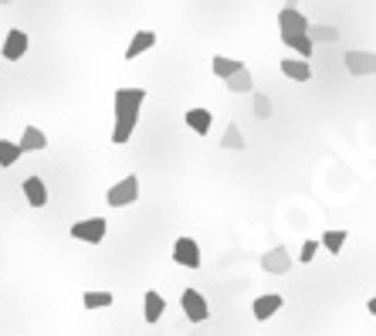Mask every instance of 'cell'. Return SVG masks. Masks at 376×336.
I'll use <instances>...</instances> for the list:
<instances>
[{
	"label": "cell",
	"instance_id": "e0dca14e",
	"mask_svg": "<svg viewBox=\"0 0 376 336\" xmlns=\"http://www.w3.org/2000/svg\"><path fill=\"white\" fill-rule=\"evenodd\" d=\"M241 68H245V61L227 58V55H214V58H210V72H214L221 82H227L234 72H241Z\"/></svg>",
	"mask_w": 376,
	"mask_h": 336
},
{
	"label": "cell",
	"instance_id": "6da1fadb",
	"mask_svg": "<svg viewBox=\"0 0 376 336\" xmlns=\"http://www.w3.org/2000/svg\"><path fill=\"white\" fill-rule=\"evenodd\" d=\"M146 102V89H115L112 105H115V126H112V143L126 146L139 126V112Z\"/></svg>",
	"mask_w": 376,
	"mask_h": 336
},
{
	"label": "cell",
	"instance_id": "52a82bcc",
	"mask_svg": "<svg viewBox=\"0 0 376 336\" xmlns=\"http://www.w3.org/2000/svg\"><path fill=\"white\" fill-rule=\"evenodd\" d=\"M180 306H183V316L190 319V323H207L210 319V302L204 299V292H197V289H183L180 292Z\"/></svg>",
	"mask_w": 376,
	"mask_h": 336
},
{
	"label": "cell",
	"instance_id": "7402d4cb",
	"mask_svg": "<svg viewBox=\"0 0 376 336\" xmlns=\"http://www.w3.org/2000/svg\"><path fill=\"white\" fill-rule=\"evenodd\" d=\"M221 146H224V150H238V153H241V150L247 146V143H245V133H241V126H238V122H231V126L224 129Z\"/></svg>",
	"mask_w": 376,
	"mask_h": 336
},
{
	"label": "cell",
	"instance_id": "7c38bea8",
	"mask_svg": "<svg viewBox=\"0 0 376 336\" xmlns=\"http://www.w3.org/2000/svg\"><path fill=\"white\" fill-rule=\"evenodd\" d=\"M282 75L292 82H312V65L305 58H299V55H288V58H282Z\"/></svg>",
	"mask_w": 376,
	"mask_h": 336
},
{
	"label": "cell",
	"instance_id": "4fadbf2b",
	"mask_svg": "<svg viewBox=\"0 0 376 336\" xmlns=\"http://www.w3.org/2000/svg\"><path fill=\"white\" fill-rule=\"evenodd\" d=\"M150 48H156V31H150V27L136 31V34H132V41L126 44V61L139 58V55H146Z\"/></svg>",
	"mask_w": 376,
	"mask_h": 336
},
{
	"label": "cell",
	"instance_id": "9c48e42d",
	"mask_svg": "<svg viewBox=\"0 0 376 336\" xmlns=\"http://www.w3.org/2000/svg\"><path fill=\"white\" fill-rule=\"evenodd\" d=\"M27 48H31L27 31L11 27V31H7V38H4V44H0V55H4V61H20L24 55H27Z\"/></svg>",
	"mask_w": 376,
	"mask_h": 336
},
{
	"label": "cell",
	"instance_id": "83f0119b",
	"mask_svg": "<svg viewBox=\"0 0 376 336\" xmlns=\"http://www.w3.org/2000/svg\"><path fill=\"white\" fill-rule=\"evenodd\" d=\"M0 4H14V0H0Z\"/></svg>",
	"mask_w": 376,
	"mask_h": 336
},
{
	"label": "cell",
	"instance_id": "d4e9b609",
	"mask_svg": "<svg viewBox=\"0 0 376 336\" xmlns=\"http://www.w3.org/2000/svg\"><path fill=\"white\" fill-rule=\"evenodd\" d=\"M319 245H322V241H316V238H309V241L302 245V252H299V261H302V265L316 261V255H319Z\"/></svg>",
	"mask_w": 376,
	"mask_h": 336
},
{
	"label": "cell",
	"instance_id": "8992f818",
	"mask_svg": "<svg viewBox=\"0 0 376 336\" xmlns=\"http://www.w3.org/2000/svg\"><path fill=\"white\" fill-rule=\"evenodd\" d=\"M342 65L349 75L356 79H366V75H376V51H363V48H349L342 55Z\"/></svg>",
	"mask_w": 376,
	"mask_h": 336
},
{
	"label": "cell",
	"instance_id": "2e32d148",
	"mask_svg": "<svg viewBox=\"0 0 376 336\" xmlns=\"http://www.w3.org/2000/svg\"><path fill=\"white\" fill-rule=\"evenodd\" d=\"M20 150H24V153H41V150H48V136L41 133L38 126H24V133H20Z\"/></svg>",
	"mask_w": 376,
	"mask_h": 336
},
{
	"label": "cell",
	"instance_id": "d6986e66",
	"mask_svg": "<svg viewBox=\"0 0 376 336\" xmlns=\"http://www.w3.org/2000/svg\"><path fill=\"white\" fill-rule=\"evenodd\" d=\"M112 302H115V296L109 292V289H102V292H98V289H89V292L82 296V306H85L89 313H98V309H109Z\"/></svg>",
	"mask_w": 376,
	"mask_h": 336
},
{
	"label": "cell",
	"instance_id": "7a4b0ae2",
	"mask_svg": "<svg viewBox=\"0 0 376 336\" xmlns=\"http://www.w3.org/2000/svg\"><path fill=\"white\" fill-rule=\"evenodd\" d=\"M309 18L302 14L299 7H282V14H278V34H282V44L292 51V55H299V58H312V51H316V41L309 38Z\"/></svg>",
	"mask_w": 376,
	"mask_h": 336
},
{
	"label": "cell",
	"instance_id": "277c9868",
	"mask_svg": "<svg viewBox=\"0 0 376 336\" xmlns=\"http://www.w3.org/2000/svg\"><path fill=\"white\" fill-rule=\"evenodd\" d=\"M68 235L75 241H85V245H102L105 235H109V221L105 218H82L68 228Z\"/></svg>",
	"mask_w": 376,
	"mask_h": 336
},
{
	"label": "cell",
	"instance_id": "5bb4252c",
	"mask_svg": "<svg viewBox=\"0 0 376 336\" xmlns=\"http://www.w3.org/2000/svg\"><path fill=\"white\" fill-rule=\"evenodd\" d=\"M163 313H167V299L160 296L156 289H150V292L143 296V319H146L150 326H156V323L163 319Z\"/></svg>",
	"mask_w": 376,
	"mask_h": 336
},
{
	"label": "cell",
	"instance_id": "8fae6325",
	"mask_svg": "<svg viewBox=\"0 0 376 336\" xmlns=\"http://www.w3.org/2000/svg\"><path fill=\"white\" fill-rule=\"evenodd\" d=\"M285 306V296L282 292H264V296L254 299V306H251V313H254V319L258 323H264V319H271L278 309Z\"/></svg>",
	"mask_w": 376,
	"mask_h": 336
},
{
	"label": "cell",
	"instance_id": "ffe728a7",
	"mask_svg": "<svg viewBox=\"0 0 376 336\" xmlns=\"http://www.w3.org/2000/svg\"><path fill=\"white\" fill-rule=\"evenodd\" d=\"M346 238H349V231L346 228H332V231H322V248L329 252V255H339L342 248H346Z\"/></svg>",
	"mask_w": 376,
	"mask_h": 336
},
{
	"label": "cell",
	"instance_id": "30bf717a",
	"mask_svg": "<svg viewBox=\"0 0 376 336\" xmlns=\"http://www.w3.org/2000/svg\"><path fill=\"white\" fill-rule=\"evenodd\" d=\"M183 122H187V129H193L197 136H210V129H214V112L204 109V105H193L183 112Z\"/></svg>",
	"mask_w": 376,
	"mask_h": 336
},
{
	"label": "cell",
	"instance_id": "484cf974",
	"mask_svg": "<svg viewBox=\"0 0 376 336\" xmlns=\"http://www.w3.org/2000/svg\"><path fill=\"white\" fill-rule=\"evenodd\" d=\"M366 313H370V316H376V296H370V302H366Z\"/></svg>",
	"mask_w": 376,
	"mask_h": 336
},
{
	"label": "cell",
	"instance_id": "5b68a950",
	"mask_svg": "<svg viewBox=\"0 0 376 336\" xmlns=\"http://www.w3.org/2000/svg\"><path fill=\"white\" fill-rule=\"evenodd\" d=\"M173 261L180 265V269H190V272H197L200 265H204V255H200V245H197V238L190 235H180L173 241Z\"/></svg>",
	"mask_w": 376,
	"mask_h": 336
},
{
	"label": "cell",
	"instance_id": "cb8c5ba5",
	"mask_svg": "<svg viewBox=\"0 0 376 336\" xmlns=\"http://www.w3.org/2000/svg\"><path fill=\"white\" fill-rule=\"evenodd\" d=\"M251 109H254V116L258 119H271V99L264 96V92H251Z\"/></svg>",
	"mask_w": 376,
	"mask_h": 336
},
{
	"label": "cell",
	"instance_id": "3957f363",
	"mask_svg": "<svg viewBox=\"0 0 376 336\" xmlns=\"http://www.w3.org/2000/svg\"><path fill=\"white\" fill-rule=\"evenodd\" d=\"M136 200H139V177H136V174L115 180L112 187L105 190V204H109L112 211H122V207H129Z\"/></svg>",
	"mask_w": 376,
	"mask_h": 336
},
{
	"label": "cell",
	"instance_id": "4316f807",
	"mask_svg": "<svg viewBox=\"0 0 376 336\" xmlns=\"http://www.w3.org/2000/svg\"><path fill=\"white\" fill-rule=\"evenodd\" d=\"M285 7H299V0H285Z\"/></svg>",
	"mask_w": 376,
	"mask_h": 336
},
{
	"label": "cell",
	"instance_id": "603a6c76",
	"mask_svg": "<svg viewBox=\"0 0 376 336\" xmlns=\"http://www.w3.org/2000/svg\"><path fill=\"white\" fill-rule=\"evenodd\" d=\"M309 38L316 41V44H336L339 31L332 24H312V27H309Z\"/></svg>",
	"mask_w": 376,
	"mask_h": 336
},
{
	"label": "cell",
	"instance_id": "9a60e30c",
	"mask_svg": "<svg viewBox=\"0 0 376 336\" xmlns=\"http://www.w3.org/2000/svg\"><path fill=\"white\" fill-rule=\"evenodd\" d=\"M20 190H24V200H27L31 207H48V183L41 177H27Z\"/></svg>",
	"mask_w": 376,
	"mask_h": 336
},
{
	"label": "cell",
	"instance_id": "ac0fdd59",
	"mask_svg": "<svg viewBox=\"0 0 376 336\" xmlns=\"http://www.w3.org/2000/svg\"><path fill=\"white\" fill-rule=\"evenodd\" d=\"M227 92H234V96H247V92H254V75L247 72V65L241 68V72H234L231 79L224 82Z\"/></svg>",
	"mask_w": 376,
	"mask_h": 336
},
{
	"label": "cell",
	"instance_id": "ba28073f",
	"mask_svg": "<svg viewBox=\"0 0 376 336\" xmlns=\"http://www.w3.org/2000/svg\"><path fill=\"white\" fill-rule=\"evenodd\" d=\"M295 261H299V258H292V252H288L285 245H275V248H268L261 255V269L268 276H288Z\"/></svg>",
	"mask_w": 376,
	"mask_h": 336
},
{
	"label": "cell",
	"instance_id": "44dd1931",
	"mask_svg": "<svg viewBox=\"0 0 376 336\" xmlns=\"http://www.w3.org/2000/svg\"><path fill=\"white\" fill-rule=\"evenodd\" d=\"M20 157H24L20 143H14V139H0V167H4V170H11Z\"/></svg>",
	"mask_w": 376,
	"mask_h": 336
}]
</instances>
